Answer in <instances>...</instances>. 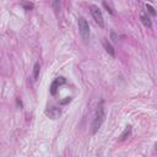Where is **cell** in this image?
<instances>
[{"label":"cell","mask_w":157,"mask_h":157,"mask_svg":"<svg viewBox=\"0 0 157 157\" xmlns=\"http://www.w3.org/2000/svg\"><path fill=\"white\" fill-rule=\"evenodd\" d=\"M140 20H141L143 25H144V26H145L146 28H151L152 23H151V20H150V17H148L147 15H145V14H140Z\"/></svg>","instance_id":"7"},{"label":"cell","mask_w":157,"mask_h":157,"mask_svg":"<svg viewBox=\"0 0 157 157\" xmlns=\"http://www.w3.org/2000/svg\"><path fill=\"white\" fill-rule=\"evenodd\" d=\"M39 71H41V67H39V64H38V63H36V64H35V67H33V77H35V80L38 79V76H39Z\"/></svg>","instance_id":"9"},{"label":"cell","mask_w":157,"mask_h":157,"mask_svg":"<svg viewBox=\"0 0 157 157\" xmlns=\"http://www.w3.org/2000/svg\"><path fill=\"white\" fill-rule=\"evenodd\" d=\"M103 6H104V7H106V9H107V11H108V12H109V14H111V15H113V11H112V10H111V7H109V6H108V5H107V3H106V1H103Z\"/></svg>","instance_id":"14"},{"label":"cell","mask_w":157,"mask_h":157,"mask_svg":"<svg viewBox=\"0 0 157 157\" xmlns=\"http://www.w3.org/2000/svg\"><path fill=\"white\" fill-rule=\"evenodd\" d=\"M53 9L55 12L60 11V0H53Z\"/></svg>","instance_id":"11"},{"label":"cell","mask_w":157,"mask_h":157,"mask_svg":"<svg viewBox=\"0 0 157 157\" xmlns=\"http://www.w3.org/2000/svg\"><path fill=\"white\" fill-rule=\"evenodd\" d=\"M146 9L148 10V12H150L151 15H153V16L156 15V11H155V9H153V7H152L151 5H148V4H147V5H146Z\"/></svg>","instance_id":"13"},{"label":"cell","mask_w":157,"mask_h":157,"mask_svg":"<svg viewBox=\"0 0 157 157\" xmlns=\"http://www.w3.org/2000/svg\"><path fill=\"white\" fill-rule=\"evenodd\" d=\"M21 5L25 10H32L33 9V4L32 3H28V1H21Z\"/></svg>","instance_id":"10"},{"label":"cell","mask_w":157,"mask_h":157,"mask_svg":"<svg viewBox=\"0 0 157 157\" xmlns=\"http://www.w3.org/2000/svg\"><path fill=\"white\" fill-rule=\"evenodd\" d=\"M156 150H157V144H156Z\"/></svg>","instance_id":"16"},{"label":"cell","mask_w":157,"mask_h":157,"mask_svg":"<svg viewBox=\"0 0 157 157\" xmlns=\"http://www.w3.org/2000/svg\"><path fill=\"white\" fill-rule=\"evenodd\" d=\"M130 133H131V127L130 125H128V127H125V129H124V131L122 133V135L119 136V140L120 141H124L129 135H130Z\"/></svg>","instance_id":"8"},{"label":"cell","mask_w":157,"mask_h":157,"mask_svg":"<svg viewBox=\"0 0 157 157\" xmlns=\"http://www.w3.org/2000/svg\"><path fill=\"white\" fill-rule=\"evenodd\" d=\"M65 82H67V79L63 77V76H59V77H56L53 82H52V85H51V93L54 96L56 95L58 92V88H59L61 85H64Z\"/></svg>","instance_id":"4"},{"label":"cell","mask_w":157,"mask_h":157,"mask_svg":"<svg viewBox=\"0 0 157 157\" xmlns=\"http://www.w3.org/2000/svg\"><path fill=\"white\" fill-rule=\"evenodd\" d=\"M46 115L49 117L51 119H58L61 115V111L60 108H58V107H49V108L46 109Z\"/></svg>","instance_id":"5"},{"label":"cell","mask_w":157,"mask_h":157,"mask_svg":"<svg viewBox=\"0 0 157 157\" xmlns=\"http://www.w3.org/2000/svg\"><path fill=\"white\" fill-rule=\"evenodd\" d=\"M71 101V97H67V100H64V101H60V104H67L68 102Z\"/></svg>","instance_id":"15"},{"label":"cell","mask_w":157,"mask_h":157,"mask_svg":"<svg viewBox=\"0 0 157 157\" xmlns=\"http://www.w3.org/2000/svg\"><path fill=\"white\" fill-rule=\"evenodd\" d=\"M77 26H79V32L82 37V39L87 42L90 39V26H88V22L84 19V17H79L77 19Z\"/></svg>","instance_id":"2"},{"label":"cell","mask_w":157,"mask_h":157,"mask_svg":"<svg viewBox=\"0 0 157 157\" xmlns=\"http://www.w3.org/2000/svg\"><path fill=\"white\" fill-rule=\"evenodd\" d=\"M102 43H103V47H104V49H106V52L108 53V54H111L112 56H114V55H115V51H114V48L109 44L108 41H107L106 38H103V39H102Z\"/></svg>","instance_id":"6"},{"label":"cell","mask_w":157,"mask_h":157,"mask_svg":"<svg viewBox=\"0 0 157 157\" xmlns=\"http://www.w3.org/2000/svg\"><path fill=\"white\" fill-rule=\"evenodd\" d=\"M90 9H91L90 11H91V15H92L93 20L98 23V26H100V27H103L104 26V20H103V15H102V11L100 10V7L92 5Z\"/></svg>","instance_id":"3"},{"label":"cell","mask_w":157,"mask_h":157,"mask_svg":"<svg viewBox=\"0 0 157 157\" xmlns=\"http://www.w3.org/2000/svg\"><path fill=\"white\" fill-rule=\"evenodd\" d=\"M111 39L113 43H118V36L115 32H111Z\"/></svg>","instance_id":"12"},{"label":"cell","mask_w":157,"mask_h":157,"mask_svg":"<svg viewBox=\"0 0 157 157\" xmlns=\"http://www.w3.org/2000/svg\"><path fill=\"white\" fill-rule=\"evenodd\" d=\"M106 119V109H104V103L103 101H101L97 106V109L95 113V118L92 122V134H96L100 128L102 127V124Z\"/></svg>","instance_id":"1"}]
</instances>
